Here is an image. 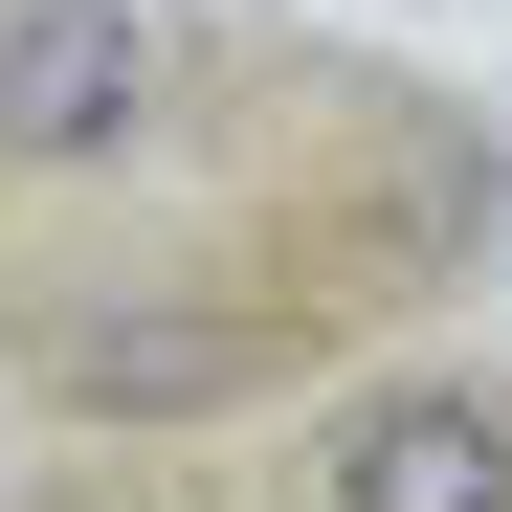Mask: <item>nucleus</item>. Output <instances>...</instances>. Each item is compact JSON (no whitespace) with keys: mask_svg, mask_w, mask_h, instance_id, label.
Returning <instances> with one entry per match:
<instances>
[{"mask_svg":"<svg viewBox=\"0 0 512 512\" xmlns=\"http://www.w3.org/2000/svg\"><path fill=\"white\" fill-rule=\"evenodd\" d=\"M201 134V45L156 0H0V201H112Z\"/></svg>","mask_w":512,"mask_h":512,"instance_id":"f257e3e1","label":"nucleus"},{"mask_svg":"<svg viewBox=\"0 0 512 512\" xmlns=\"http://www.w3.org/2000/svg\"><path fill=\"white\" fill-rule=\"evenodd\" d=\"M312 512H512V379L423 357L379 401H334L312 423Z\"/></svg>","mask_w":512,"mask_h":512,"instance_id":"f03ea898","label":"nucleus"}]
</instances>
